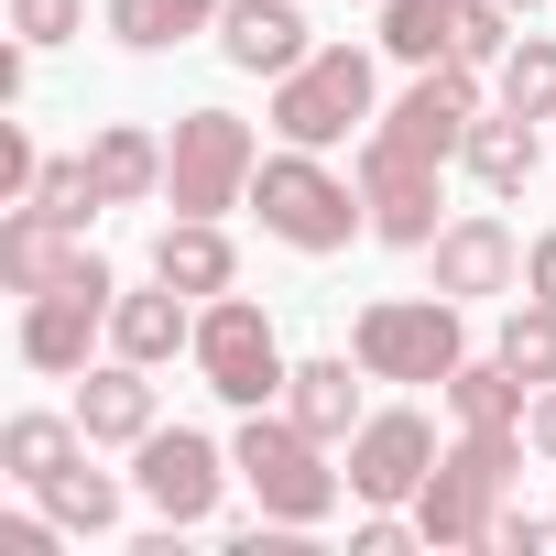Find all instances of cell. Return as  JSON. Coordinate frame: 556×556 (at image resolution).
I'll return each mask as SVG.
<instances>
[{
    "instance_id": "cell-1",
    "label": "cell",
    "mask_w": 556,
    "mask_h": 556,
    "mask_svg": "<svg viewBox=\"0 0 556 556\" xmlns=\"http://www.w3.org/2000/svg\"><path fill=\"white\" fill-rule=\"evenodd\" d=\"M513 469H523V426H458V447H437V469L415 491L426 545H491V513L513 502Z\"/></svg>"
},
{
    "instance_id": "cell-2",
    "label": "cell",
    "mask_w": 556,
    "mask_h": 556,
    "mask_svg": "<svg viewBox=\"0 0 556 556\" xmlns=\"http://www.w3.org/2000/svg\"><path fill=\"white\" fill-rule=\"evenodd\" d=\"M229 458H240V480H251V502H262L273 523H328L339 491H350V469H328V437H306L295 415H273V404L240 415Z\"/></svg>"
},
{
    "instance_id": "cell-3",
    "label": "cell",
    "mask_w": 556,
    "mask_h": 556,
    "mask_svg": "<svg viewBox=\"0 0 556 556\" xmlns=\"http://www.w3.org/2000/svg\"><path fill=\"white\" fill-rule=\"evenodd\" d=\"M251 207H262V229H273V240H285V251H306V262H328V251H350V240L371 229L361 186H350V175H328L306 142L262 153V175H251Z\"/></svg>"
},
{
    "instance_id": "cell-4",
    "label": "cell",
    "mask_w": 556,
    "mask_h": 556,
    "mask_svg": "<svg viewBox=\"0 0 556 556\" xmlns=\"http://www.w3.org/2000/svg\"><path fill=\"white\" fill-rule=\"evenodd\" d=\"M371 121H382V77H371L361 45H317L295 77H273V131L306 142V153H339V142L371 131Z\"/></svg>"
},
{
    "instance_id": "cell-5",
    "label": "cell",
    "mask_w": 556,
    "mask_h": 556,
    "mask_svg": "<svg viewBox=\"0 0 556 556\" xmlns=\"http://www.w3.org/2000/svg\"><path fill=\"white\" fill-rule=\"evenodd\" d=\"M251 175H262V142L240 110H186L175 142H164V207L175 218H218V207H251Z\"/></svg>"
},
{
    "instance_id": "cell-6",
    "label": "cell",
    "mask_w": 556,
    "mask_h": 556,
    "mask_svg": "<svg viewBox=\"0 0 556 556\" xmlns=\"http://www.w3.org/2000/svg\"><path fill=\"white\" fill-rule=\"evenodd\" d=\"M350 361H361L371 382H447V371L469 361L458 295H382V306H361V328H350Z\"/></svg>"
},
{
    "instance_id": "cell-7",
    "label": "cell",
    "mask_w": 556,
    "mask_h": 556,
    "mask_svg": "<svg viewBox=\"0 0 556 556\" xmlns=\"http://www.w3.org/2000/svg\"><path fill=\"white\" fill-rule=\"evenodd\" d=\"M197 382L218 393V404H285V382H295V361H285V339H273V317L251 306V295H207L197 306Z\"/></svg>"
},
{
    "instance_id": "cell-8",
    "label": "cell",
    "mask_w": 556,
    "mask_h": 556,
    "mask_svg": "<svg viewBox=\"0 0 556 556\" xmlns=\"http://www.w3.org/2000/svg\"><path fill=\"white\" fill-rule=\"evenodd\" d=\"M229 447L218 437H197V426H153L142 447H131V480H142V502L175 523V534H197V523H218V491H229Z\"/></svg>"
},
{
    "instance_id": "cell-9",
    "label": "cell",
    "mask_w": 556,
    "mask_h": 556,
    "mask_svg": "<svg viewBox=\"0 0 556 556\" xmlns=\"http://www.w3.org/2000/svg\"><path fill=\"white\" fill-rule=\"evenodd\" d=\"M110 306H121V273L88 251L66 285L23 295V361L34 371H88V339H110Z\"/></svg>"
},
{
    "instance_id": "cell-10",
    "label": "cell",
    "mask_w": 556,
    "mask_h": 556,
    "mask_svg": "<svg viewBox=\"0 0 556 556\" xmlns=\"http://www.w3.org/2000/svg\"><path fill=\"white\" fill-rule=\"evenodd\" d=\"M437 153H404V142H382V131H361V207H371V240L382 251H426L447 218H437Z\"/></svg>"
},
{
    "instance_id": "cell-11",
    "label": "cell",
    "mask_w": 556,
    "mask_h": 556,
    "mask_svg": "<svg viewBox=\"0 0 556 556\" xmlns=\"http://www.w3.org/2000/svg\"><path fill=\"white\" fill-rule=\"evenodd\" d=\"M480 77H491V66H458V55H447V66H415V88H404L371 131H382V142H404V153L458 164V142H469V121H480V99H491Z\"/></svg>"
},
{
    "instance_id": "cell-12",
    "label": "cell",
    "mask_w": 556,
    "mask_h": 556,
    "mask_svg": "<svg viewBox=\"0 0 556 556\" xmlns=\"http://www.w3.org/2000/svg\"><path fill=\"white\" fill-rule=\"evenodd\" d=\"M426 469H437V426H426L415 404L361 415V437H350V502H404V513H415Z\"/></svg>"
},
{
    "instance_id": "cell-13",
    "label": "cell",
    "mask_w": 556,
    "mask_h": 556,
    "mask_svg": "<svg viewBox=\"0 0 556 556\" xmlns=\"http://www.w3.org/2000/svg\"><path fill=\"white\" fill-rule=\"evenodd\" d=\"M426 262H437V295H458V306H480V295H513V285H523V251H513V229H502V218H447V229L426 240Z\"/></svg>"
},
{
    "instance_id": "cell-14",
    "label": "cell",
    "mask_w": 556,
    "mask_h": 556,
    "mask_svg": "<svg viewBox=\"0 0 556 556\" xmlns=\"http://www.w3.org/2000/svg\"><path fill=\"white\" fill-rule=\"evenodd\" d=\"M218 55H229L240 77H295L317 45H306V12H295V0H229V12H218Z\"/></svg>"
},
{
    "instance_id": "cell-15",
    "label": "cell",
    "mask_w": 556,
    "mask_h": 556,
    "mask_svg": "<svg viewBox=\"0 0 556 556\" xmlns=\"http://www.w3.org/2000/svg\"><path fill=\"white\" fill-rule=\"evenodd\" d=\"M110 350H121V361H142V371H164L175 350H197V295L153 273L142 295H121V306H110Z\"/></svg>"
},
{
    "instance_id": "cell-16",
    "label": "cell",
    "mask_w": 556,
    "mask_h": 556,
    "mask_svg": "<svg viewBox=\"0 0 556 556\" xmlns=\"http://www.w3.org/2000/svg\"><path fill=\"white\" fill-rule=\"evenodd\" d=\"M77 426H88V447H142L164 415H153V371L142 361H110V371H88L77 382Z\"/></svg>"
},
{
    "instance_id": "cell-17",
    "label": "cell",
    "mask_w": 556,
    "mask_h": 556,
    "mask_svg": "<svg viewBox=\"0 0 556 556\" xmlns=\"http://www.w3.org/2000/svg\"><path fill=\"white\" fill-rule=\"evenodd\" d=\"M77 262H88V240H77V229H55L45 207H12V218H0V285H12V295L66 285Z\"/></svg>"
},
{
    "instance_id": "cell-18",
    "label": "cell",
    "mask_w": 556,
    "mask_h": 556,
    "mask_svg": "<svg viewBox=\"0 0 556 556\" xmlns=\"http://www.w3.org/2000/svg\"><path fill=\"white\" fill-rule=\"evenodd\" d=\"M458 164H469V186H480V197H523V186H534V164H545V142H534V121H523V110H480V121H469V142H458Z\"/></svg>"
},
{
    "instance_id": "cell-19",
    "label": "cell",
    "mask_w": 556,
    "mask_h": 556,
    "mask_svg": "<svg viewBox=\"0 0 556 556\" xmlns=\"http://www.w3.org/2000/svg\"><path fill=\"white\" fill-rule=\"evenodd\" d=\"M153 273H164V285H186V295L207 306V295H229V285H240V251H229V229H218V218H164Z\"/></svg>"
},
{
    "instance_id": "cell-20",
    "label": "cell",
    "mask_w": 556,
    "mask_h": 556,
    "mask_svg": "<svg viewBox=\"0 0 556 556\" xmlns=\"http://www.w3.org/2000/svg\"><path fill=\"white\" fill-rule=\"evenodd\" d=\"M361 382H371V371H350V361H295V382H285V415H295L306 437L350 447V437H361Z\"/></svg>"
},
{
    "instance_id": "cell-21",
    "label": "cell",
    "mask_w": 556,
    "mask_h": 556,
    "mask_svg": "<svg viewBox=\"0 0 556 556\" xmlns=\"http://www.w3.org/2000/svg\"><path fill=\"white\" fill-rule=\"evenodd\" d=\"M88 175L110 207H142V197H164V142L142 121H110V131H88Z\"/></svg>"
},
{
    "instance_id": "cell-22",
    "label": "cell",
    "mask_w": 556,
    "mask_h": 556,
    "mask_svg": "<svg viewBox=\"0 0 556 556\" xmlns=\"http://www.w3.org/2000/svg\"><path fill=\"white\" fill-rule=\"evenodd\" d=\"M88 458V426L77 415H12V426H0V469H12L23 491H45L55 469H77Z\"/></svg>"
},
{
    "instance_id": "cell-23",
    "label": "cell",
    "mask_w": 556,
    "mask_h": 556,
    "mask_svg": "<svg viewBox=\"0 0 556 556\" xmlns=\"http://www.w3.org/2000/svg\"><path fill=\"white\" fill-rule=\"evenodd\" d=\"M218 12H229V0H110V34L131 55H175V45L218 34Z\"/></svg>"
},
{
    "instance_id": "cell-24",
    "label": "cell",
    "mask_w": 556,
    "mask_h": 556,
    "mask_svg": "<svg viewBox=\"0 0 556 556\" xmlns=\"http://www.w3.org/2000/svg\"><path fill=\"white\" fill-rule=\"evenodd\" d=\"M437 393H447V415H458V426H523V404H534V382H523L502 350H491V361H458Z\"/></svg>"
},
{
    "instance_id": "cell-25",
    "label": "cell",
    "mask_w": 556,
    "mask_h": 556,
    "mask_svg": "<svg viewBox=\"0 0 556 556\" xmlns=\"http://www.w3.org/2000/svg\"><path fill=\"white\" fill-rule=\"evenodd\" d=\"M382 55L393 66H447L458 55V0H382Z\"/></svg>"
},
{
    "instance_id": "cell-26",
    "label": "cell",
    "mask_w": 556,
    "mask_h": 556,
    "mask_svg": "<svg viewBox=\"0 0 556 556\" xmlns=\"http://www.w3.org/2000/svg\"><path fill=\"white\" fill-rule=\"evenodd\" d=\"M491 88H502V110L556 121V34H513V55L491 66Z\"/></svg>"
},
{
    "instance_id": "cell-27",
    "label": "cell",
    "mask_w": 556,
    "mask_h": 556,
    "mask_svg": "<svg viewBox=\"0 0 556 556\" xmlns=\"http://www.w3.org/2000/svg\"><path fill=\"white\" fill-rule=\"evenodd\" d=\"M45 513H55L66 534H110V523H121V480L77 458V469H55V480H45Z\"/></svg>"
},
{
    "instance_id": "cell-28",
    "label": "cell",
    "mask_w": 556,
    "mask_h": 556,
    "mask_svg": "<svg viewBox=\"0 0 556 556\" xmlns=\"http://www.w3.org/2000/svg\"><path fill=\"white\" fill-rule=\"evenodd\" d=\"M23 207H45L55 229H88L110 197H99V175H88V153H45V175H34V197Z\"/></svg>"
},
{
    "instance_id": "cell-29",
    "label": "cell",
    "mask_w": 556,
    "mask_h": 556,
    "mask_svg": "<svg viewBox=\"0 0 556 556\" xmlns=\"http://www.w3.org/2000/svg\"><path fill=\"white\" fill-rule=\"evenodd\" d=\"M502 361H513L523 382H556V306H545V295H523V306L502 317Z\"/></svg>"
},
{
    "instance_id": "cell-30",
    "label": "cell",
    "mask_w": 556,
    "mask_h": 556,
    "mask_svg": "<svg viewBox=\"0 0 556 556\" xmlns=\"http://www.w3.org/2000/svg\"><path fill=\"white\" fill-rule=\"evenodd\" d=\"M513 55V12L502 0H458V66H502Z\"/></svg>"
},
{
    "instance_id": "cell-31",
    "label": "cell",
    "mask_w": 556,
    "mask_h": 556,
    "mask_svg": "<svg viewBox=\"0 0 556 556\" xmlns=\"http://www.w3.org/2000/svg\"><path fill=\"white\" fill-rule=\"evenodd\" d=\"M12 34L45 55V45H77L88 34V0H12Z\"/></svg>"
},
{
    "instance_id": "cell-32",
    "label": "cell",
    "mask_w": 556,
    "mask_h": 556,
    "mask_svg": "<svg viewBox=\"0 0 556 556\" xmlns=\"http://www.w3.org/2000/svg\"><path fill=\"white\" fill-rule=\"evenodd\" d=\"M34 175H45L34 131H23V121H0V207H23V197H34Z\"/></svg>"
},
{
    "instance_id": "cell-33",
    "label": "cell",
    "mask_w": 556,
    "mask_h": 556,
    "mask_svg": "<svg viewBox=\"0 0 556 556\" xmlns=\"http://www.w3.org/2000/svg\"><path fill=\"white\" fill-rule=\"evenodd\" d=\"M545 534H556V523H545V513H523V502H502V513H491V556H534Z\"/></svg>"
},
{
    "instance_id": "cell-34",
    "label": "cell",
    "mask_w": 556,
    "mask_h": 556,
    "mask_svg": "<svg viewBox=\"0 0 556 556\" xmlns=\"http://www.w3.org/2000/svg\"><path fill=\"white\" fill-rule=\"evenodd\" d=\"M523 447L556 469V382H534V404H523Z\"/></svg>"
},
{
    "instance_id": "cell-35",
    "label": "cell",
    "mask_w": 556,
    "mask_h": 556,
    "mask_svg": "<svg viewBox=\"0 0 556 556\" xmlns=\"http://www.w3.org/2000/svg\"><path fill=\"white\" fill-rule=\"evenodd\" d=\"M0 556H55V523L45 513H12V523H0Z\"/></svg>"
},
{
    "instance_id": "cell-36",
    "label": "cell",
    "mask_w": 556,
    "mask_h": 556,
    "mask_svg": "<svg viewBox=\"0 0 556 556\" xmlns=\"http://www.w3.org/2000/svg\"><path fill=\"white\" fill-rule=\"evenodd\" d=\"M523 295H545V306H556V229L523 251Z\"/></svg>"
},
{
    "instance_id": "cell-37",
    "label": "cell",
    "mask_w": 556,
    "mask_h": 556,
    "mask_svg": "<svg viewBox=\"0 0 556 556\" xmlns=\"http://www.w3.org/2000/svg\"><path fill=\"white\" fill-rule=\"evenodd\" d=\"M502 12H534V0H502Z\"/></svg>"
}]
</instances>
